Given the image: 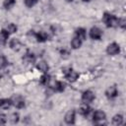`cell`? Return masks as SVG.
Wrapping results in <instances>:
<instances>
[{"label":"cell","instance_id":"cell-1","mask_svg":"<svg viewBox=\"0 0 126 126\" xmlns=\"http://www.w3.org/2000/svg\"><path fill=\"white\" fill-rule=\"evenodd\" d=\"M102 21L105 24L106 27L108 28H116L118 27V23H119V19L117 17H115L114 15L105 12L102 16Z\"/></svg>","mask_w":126,"mask_h":126},{"label":"cell","instance_id":"cell-2","mask_svg":"<svg viewBox=\"0 0 126 126\" xmlns=\"http://www.w3.org/2000/svg\"><path fill=\"white\" fill-rule=\"evenodd\" d=\"M62 73L64 74L65 78H66L69 82H71V83L77 81V79L79 78V74H78L76 71H74L71 67L63 68V69H62Z\"/></svg>","mask_w":126,"mask_h":126},{"label":"cell","instance_id":"cell-3","mask_svg":"<svg viewBox=\"0 0 126 126\" xmlns=\"http://www.w3.org/2000/svg\"><path fill=\"white\" fill-rule=\"evenodd\" d=\"M93 119H94V124H97V125H101V124H104V120L106 118V114L101 111V110H96L93 113Z\"/></svg>","mask_w":126,"mask_h":126},{"label":"cell","instance_id":"cell-4","mask_svg":"<svg viewBox=\"0 0 126 126\" xmlns=\"http://www.w3.org/2000/svg\"><path fill=\"white\" fill-rule=\"evenodd\" d=\"M11 102L12 105H14L16 108H24L25 107V99L23 98L22 95L20 94H15L14 96H12L11 98Z\"/></svg>","mask_w":126,"mask_h":126},{"label":"cell","instance_id":"cell-5","mask_svg":"<svg viewBox=\"0 0 126 126\" xmlns=\"http://www.w3.org/2000/svg\"><path fill=\"white\" fill-rule=\"evenodd\" d=\"M102 36V32L99 28L97 27H93L90 31V37L92 39H94V40H98L100 39Z\"/></svg>","mask_w":126,"mask_h":126},{"label":"cell","instance_id":"cell-6","mask_svg":"<svg viewBox=\"0 0 126 126\" xmlns=\"http://www.w3.org/2000/svg\"><path fill=\"white\" fill-rule=\"evenodd\" d=\"M32 32V34L36 38V40L38 41V42H44V41H46L47 39H48V34H47V32H43V31H40V32H33V31H31Z\"/></svg>","mask_w":126,"mask_h":126},{"label":"cell","instance_id":"cell-7","mask_svg":"<svg viewBox=\"0 0 126 126\" xmlns=\"http://www.w3.org/2000/svg\"><path fill=\"white\" fill-rule=\"evenodd\" d=\"M106 52L109 55H116V54H118L120 52V46H119V44H117L116 42L110 43L107 46V48H106Z\"/></svg>","mask_w":126,"mask_h":126},{"label":"cell","instance_id":"cell-8","mask_svg":"<svg viewBox=\"0 0 126 126\" xmlns=\"http://www.w3.org/2000/svg\"><path fill=\"white\" fill-rule=\"evenodd\" d=\"M94 99V94L92 91L88 90V91H85L82 94V100H83L84 103H90Z\"/></svg>","mask_w":126,"mask_h":126},{"label":"cell","instance_id":"cell-9","mask_svg":"<svg viewBox=\"0 0 126 126\" xmlns=\"http://www.w3.org/2000/svg\"><path fill=\"white\" fill-rule=\"evenodd\" d=\"M117 94H118V90L115 86H111L105 91V95L107 98H114L117 96Z\"/></svg>","mask_w":126,"mask_h":126},{"label":"cell","instance_id":"cell-10","mask_svg":"<svg viewBox=\"0 0 126 126\" xmlns=\"http://www.w3.org/2000/svg\"><path fill=\"white\" fill-rule=\"evenodd\" d=\"M75 115H76V112L74 109L69 110L65 115V118H64L65 122L67 124H74L75 123Z\"/></svg>","mask_w":126,"mask_h":126},{"label":"cell","instance_id":"cell-11","mask_svg":"<svg viewBox=\"0 0 126 126\" xmlns=\"http://www.w3.org/2000/svg\"><path fill=\"white\" fill-rule=\"evenodd\" d=\"M9 32L6 30H1L0 31V46L5 45V43L7 42V39L9 37Z\"/></svg>","mask_w":126,"mask_h":126},{"label":"cell","instance_id":"cell-12","mask_svg":"<svg viewBox=\"0 0 126 126\" xmlns=\"http://www.w3.org/2000/svg\"><path fill=\"white\" fill-rule=\"evenodd\" d=\"M75 34L78 38H80L82 41L86 39V36H87V32L84 28H78L76 31H75Z\"/></svg>","mask_w":126,"mask_h":126},{"label":"cell","instance_id":"cell-13","mask_svg":"<svg viewBox=\"0 0 126 126\" xmlns=\"http://www.w3.org/2000/svg\"><path fill=\"white\" fill-rule=\"evenodd\" d=\"M91 112H92V108H90V107L87 105V103H85L84 105H82V106L79 108V113H80L81 115H83V116L89 117V115H90Z\"/></svg>","mask_w":126,"mask_h":126},{"label":"cell","instance_id":"cell-14","mask_svg":"<svg viewBox=\"0 0 126 126\" xmlns=\"http://www.w3.org/2000/svg\"><path fill=\"white\" fill-rule=\"evenodd\" d=\"M36 68H37V70L38 71H40V72H42V73H47V71H48V69H49V66H48V64L45 62V61H39L37 64H36Z\"/></svg>","mask_w":126,"mask_h":126},{"label":"cell","instance_id":"cell-15","mask_svg":"<svg viewBox=\"0 0 126 126\" xmlns=\"http://www.w3.org/2000/svg\"><path fill=\"white\" fill-rule=\"evenodd\" d=\"M12 105L11 99L10 98H1L0 99V108L2 109H7Z\"/></svg>","mask_w":126,"mask_h":126},{"label":"cell","instance_id":"cell-16","mask_svg":"<svg viewBox=\"0 0 126 126\" xmlns=\"http://www.w3.org/2000/svg\"><path fill=\"white\" fill-rule=\"evenodd\" d=\"M10 47H11L12 49H14V50H19L20 47H21V42H20V40H19L18 38H13V39H11V41H10Z\"/></svg>","mask_w":126,"mask_h":126},{"label":"cell","instance_id":"cell-17","mask_svg":"<svg viewBox=\"0 0 126 126\" xmlns=\"http://www.w3.org/2000/svg\"><path fill=\"white\" fill-rule=\"evenodd\" d=\"M53 90L55 92H58V93H61L65 90V84L62 83V82H55V84L53 85Z\"/></svg>","mask_w":126,"mask_h":126},{"label":"cell","instance_id":"cell-18","mask_svg":"<svg viewBox=\"0 0 126 126\" xmlns=\"http://www.w3.org/2000/svg\"><path fill=\"white\" fill-rule=\"evenodd\" d=\"M82 45V40L80 38H78L77 36H75L72 40H71V46L74 48V49H78L80 48Z\"/></svg>","mask_w":126,"mask_h":126},{"label":"cell","instance_id":"cell-19","mask_svg":"<svg viewBox=\"0 0 126 126\" xmlns=\"http://www.w3.org/2000/svg\"><path fill=\"white\" fill-rule=\"evenodd\" d=\"M123 123V116L121 114H116L112 118V124L113 125H121Z\"/></svg>","mask_w":126,"mask_h":126},{"label":"cell","instance_id":"cell-20","mask_svg":"<svg viewBox=\"0 0 126 126\" xmlns=\"http://www.w3.org/2000/svg\"><path fill=\"white\" fill-rule=\"evenodd\" d=\"M39 82H40L41 85H43V86H47V85L49 84V82H50V76L47 75V74H43V75L40 77Z\"/></svg>","mask_w":126,"mask_h":126},{"label":"cell","instance_id":"cell-21","mask_svg":"<svg viewBox=\"0 0 126 126\" xmlns=\"http://www.w3.org/2000/svg\"><path fill=\"white\" fill-rule=\"evenodd\" d=\"M16 3V0H4L3 2V7L5 9H11Z\"/></svg>","mask_w":126,"mask_h":126},{"label":"cell","instance_id":"cell-22","mask_svg":"<svg viewBox=\"0 0 126 126\" xmlns=\"http://www.w3.org/2000/svg\"><path fill=\"white\" fill-rule=\"evenodd\" d=\"M5 30H6L9 33H15V32H17L18 28H17V26H16L15 24H9V25L6 27Z\"/></svg>","mask_w":126,"mask_h":126},{"label":"cell","instance_id":"cell-23","mask_svg":"<svg viewBox=\"0 0 126 126\" xmlns=\"http://www.w3.org/2000/svg\"><path fill=\"white\" fill-rule=\"evenodd\" d=\"M24 59H25L27 62H29V63H32V62H33V61H34L35 57H34L33 53H31V52H27V53L25 54V56H24Z\"/></svg>","mask_w":126,"mask_h":126},{"label":"cell","instance_id":"cell-24","mask_svg":"<svg viewBox=\"0 0 126 126\" xmlns=\"http://www.w3.org/2000/svg\"><path fill=\"white\" fill-rule=\"evenodd\" d=\"M8 65V60L4 55H0V70L4 69Z\"/></svg>","mask_w":126,"mask_h":126},{"label":"cell","instance_id":"cell-25","mask_svg":"<svg viewBox=\"0 0 126 126\" xmlns=\"http://www.w3.org/2000/svg\"><path fill=\"white\" fill-rule=\"evenodd\" d=\"M19 120H20L19 113H16V112L12 113V115H11V117H10V121H11V123L16 124V123H18V122H19Z\"/></svg>","mask_w":126,"mask_h":126},{"label":"cell","instance_id":"cell-26","mask_svg":"<svg viewBox=\"0 0 126 126\" xmlns=\"http://www.w3.org/2000/svg\"><path fill=\"white\" fill-rule=\"evenodd\" d=\"M37 1H38V0H25L24 2H25V5H26L27 7L32 8V7H33V6L37 3Z\"/></svg>","mask_w":126,"mask_h":126},{"label":"cell","instance_id":"cell-27","mask_svg":"<svg viewBox=\"0 0 126 126\" xmlns=\"http://www.w3.org/2000/svg\"><path fill=\"white\" fill-rule=\"evenodd\" d=\"M6 122H7V117H6V115L1 114V115H0V124L3 125V124H5Z\"/></svg>","mask_w":126,"mask_h":126},{"label":"cell","instance_id":"cell-28","mask_svg":"<svg viewBox=\"0 0 126 126\" xmlns=\"http://www.w3.org/2000/svg\"><path fill=\"white\" fill-rule=\"evenodd\" d=\"M66 1H67V2H72L73 0H66Z\"/></svg>","mask_w":126,"mask_h":126},{"label":"cell","instance_id":"cell-29","mask_svg":"<svg viewBox=\"0 0 126 126\" xmlns=\"http://www.w3.org/2000/svg\"><path fill=\"white\" fill-rule=\"evenodd\" d=\"M83 1H85V2H89V1H91V0H83Z\"/></svg>","mask_w":126,"mask_h":126},{"label":"cell","instance_id":"cell-30","mask_svg":"<svg viewBox=\"0 0 126 126\" xmlns=\"http://www.w3.org/2000/svg\"><path fill=\"white\" fill-rule=\"evenodd\" d=\"M1 77H2V75H1V74H0V78H1Z\"/></svg>","mask_w":126,"mask_h":126}]
</instances>
